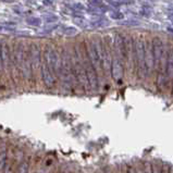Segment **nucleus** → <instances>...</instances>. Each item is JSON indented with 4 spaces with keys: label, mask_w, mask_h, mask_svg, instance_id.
<instances>
[{
    "label": "nucleus",
    "mask_w": 173,
    "mask_h": 173,
    "mask_svg": "<svg viewBox=\"0 0 173 173\" xmlns=\"http://www.w3.org/2000/svg\"><path fill=\"white\" fill-rule=\"evenodd\" d=\"M124 48H125V67L124 71H126L129 79H133L136 76V52H135V42L134 39L130 36L124 37ZM137 79V77H136Z\"/></svg>",
    "instance_id": "nucleus-1"
},
{
    "label": "nucleus",
    "mask_w": 173,
    "mask_h": 173,
    "mask_svg": "<svg viewBox=\"0 0 173 173\" xmlns=\"http://www.w3.org/2000/svg\"><path fill=\"white\" fill-rule=\"evenodd\" d=\"M2 60H1V53H0V70H2Z\"/></svg>",
    "instance_id": "nucleus-15"
},
{
    "label": "nucleus",
    "mask_w": 173,
    "mask_h": 173,
    "mask_svg": "<svg viewBox=\"0 0 173 173\" xmlns=\"http://www.w3.org/2000/svg\"><path fill=\"white\" fill-rule=\"evenodd\" d=\"M30 57H31V63H32V70H36L37 68H39L40 52L36 45H32L30 51Z\"/></svg>",
    "instance_id": "nucleus-7"
},
{
    "label": "nucleus",
    "mask_w": 173,
    "mask_h": 173,
    "mask_svg": "<svg viewBox=\"0 0 173 173\" xmlns=\"http://www.w3.org/2000/svg\"><path fill=\"white\" fill-rule=\"evenodd\" d=\"M85 49H86V53H87V56H88L90 62H92V64H93V67H94L95 71H96L97 75H98V76L105 75L104 70H102L101 60H100L98 53H97L96 48H95V46H94V42L87 40L86 44H85Z\"/></svg>",
    "instance_id": "nucleus-4"
},
{
    "label": "nucleus",
    "mask_w": 173,
    "mask_h": 173,
    "mask_svg": "<svg viewBox=\"0 0 173 173\" xmlns=\"http://www.w3.org/2000/svg\"><path fill=\"white\" fill-rule=\"evenodd\" d=\"M3 2H8V3H13L15 0H2Z\"/></svg>",
    "instance_id": "nucleus-14"
},
{
    "label": "nucleus",
    "mask_w": 173,
    "mask_h": 173,
    "mask_svg": "<svg viewBox=\"0 0 173 173\" xmlns=\"http://www.w3.org/2000/svg\"><path fill=\"white\" fill-rule=\"evenodd\" d=\"M145 63H146V79H155L153 74V65H155V57H153V40L148 38L145 40Z\"/></svg>",
    "instance_id": "nucleus-3"
},
{
    "label": "nucleus",
    "mask_w": 173,
    "mask_h": 173,
    "mask_svg": "<svg viewBox=\"0 0 173 173\" xmlns=\"http://www.w3.org/2000/svg\"><path fill=\"white\" fill-rule=\"evenodd\" d=\"M172 87H173V86H172Z\"/></svg>",
    "instance_id": "nucleus-16"
},
{
    "label": "nucleus",
    "mask_w": 173,
    "mask_h": 173,
    "mask_svg": "<svg viewBox=\"0 0 173 173\" xmlns=\"http://www.w3.org/2000/svg\"><path fill=\"white\" fill-rule=\"evenodd\" d=\"M15 23H0V32L2 31H13L15 30Z\"/></svg>",
    "instance_id": "nucleus-9"
},
{
    "label": "nucleus",
    "mask_w": 173,
    "mask_h": 173,
    "mask_svg": "<svg viewBox=\"0 0 173 173\" xmlns=\"http://www.w3.org/2000/svg\"><path fill=\"white\" fill-rule=\"evenodd\" d=\"M0 53H1V60H2V64L6 69H9L11 62V56H10V49L7 44H3L0 47Z\"/></svg>",
    "instance_id": "nucleus-8"
},
{
    "label": "nucleus",
    "mask_w": 173,
    "mask_h": 173,
    "mask_svg": "<svg viewBox=\"0 0 173 173\" xmlns=\"http://www.w3.org/2000/svg\"><path fill=\"white\" fill-rule=\"evenodd\" d=\"M44 19L45 21H46V23H54V22H57L59 17L54 14H46L44 17Z\"/></svg>",
    "instance_id": "nucleus-11"
},
{
    "label": "nucleus",
    "mask_w": 173,
    "mask_h": 173,
    "mask_svg": "<svg viewBox=\"0 0 173 173\" xmlns=\"http://www.w3.org/2000/svg\"><path fill=\"white\" fill-rule=\"evenodd\" d=\"M173 86V51L169 53L168 65H167V73H166V87Z\"/></svg>",
    "instance_id": "nucleus-6"
},
{
    "label": "nucleus",
    "mask_w": 173,
    "mask_h": 173,
    "mask_svg": "<svg viewBox=\"0 0 173 173\" xmlns=\"http://www.w3.org/2000/svg\"><path fill=\"white\" fill-rule=\"evenodd\" d=\"M42 79H44V83H45V85H46V87L51 88V87L54 85L53 73L50 71L47 62L45 61V60H44V63L42 64Z\"/></svg>",
    "instance_id": "nucleus-5"
},
{
    "label": "nucleus",
    "mask_w": 173,
    "mask_h": 173,
    "mask_svg": "<svg viewBox=\"0 0 173 173\" xmlns=\"http://www.w3.org/2000/svg\"><path fill=\"white\" fill-rule=\"evenodd\" d=\"M28 172V164L26 162L22 163L19 168V173H27Z\"/></svg>",
    "instance_id": "nucleus-12"
},
{
    "label": "nucleus",
    "mask_w": 173,
    "mask_h": 173,
    "mask_svg": "<svg viewBox=\"0 0 173 173\" xmlns=\"http://www.w3.org/2000/svg\"><path fill=\"white\" fill-rule=\"evenodd\" d=\"M26 22L28 25H32V26H38V25L42 24V20L39 17H30L26 19Z\"/></svg>",
    "instance_id": "nucleus-10"
},
{
    "label": "nucleus",
    "mask_w": 173,
    "mask_h": 173,
    "mask_svg": "<svg viewBox=\"0 0 173 173\" xmlns=\"http://www.w3.org/2000/svg\"><path fill=\"white\" fill-rule=\"evenodd\" d=\"M64 33L67 35H74L75 33H76V30H75V28H72V27H68Z\"/></svg>",
    "instance_id": "nucleus-13"
},
{
    "label": "nucleus",
    "mask_w": 173,
    "mask_h": 173,
    "mask_svg": "<svg viewBox=\"0 0 173 173\" xmlns=\"http://www.w3.org/2000/svg\"><path fill=\"white\" fill-rule=\"evenodd\" d=\"M135 42L136 52V77L139 81H144L146 79V63H145V40L143 36H139Z\"/></svg>",
    "instance_id": "nucleus-2"
}]
</instances>
